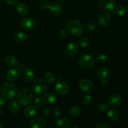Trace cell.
I'll list each match as a JSON object with an SVG mask.
<instances>
[{"mask_svg":"<svg viewBox=\"0 0 128 128\" xmlns=\"http://www.w3.org/2000/svg\"><path fill=\"white\" fill-rule=\"evenodd\" d=\"M1 92L3 98L6 100H11L13 98L17 92V88L14 84L11 82H4L1 84Z\"/></svg>","mask_w":128,"mask_h":128,"instance_id":"cell-1","label":"cell"},{"mask_svg":"<svg viewBox=\"0 0 128 128\" xmlns=\"http://www.w3.org/2000/svg\"><path fill=\"white\" fill-rule=\"evenodd\" d=\"M33 93L28 89L20 90L17 94V100L21 106H28L33 101Z\"/></svg>","mask_w":128,"mask_h":128,"instance_id":"cell-2","label":"cell"},{"mask_svg":"<svg viewBox=\"0 0 128 128\" xmlns=\"http://www.w3.org/2000/svg\"><path fill=\"white\" fill-rule=\"evenodd\" d=\"M67 30L71 35L76 37H80L83 33V27L80 21H71L67 25Z\"/></svg>","mask_w":128,"mask_h":128,"instance_id":"cell-3","label":"cell"},{"mask_svg":"<svg viewBox=\"0 0 128 128\" xmlns=\"http://www.w3.org/2000/svg\"><path fill=\"white\" fill-rule=\"evenodd\" d=\"M34 92L36 94H42L47 91L48 86L46 82L41 79H37L34 81L32 85Z\"/></svg>","mask_w":128,"mask_h":128,"instance_id":"cell-4","label":"cell"},{"mask_svg":"<svg viewBox=\"0 0 128 128\" xmlns=\"http://www.w3.org/2000/svg\"><path fill=\"white\" fill-rule=\"evenodd\" d=\"M94 62V58L90 54H85L81 56L78 60V65L81 68H88L92 66Z\"/></svg>","mask_w":128,"mask_h":128,"instance_id":"cell-5","label":"cell"},{"mask_svg":"<svg viewBox=\"0 0 128 128\" xmlns=\"http://www.w3.org/2000/svg\"><path fill=\"white\" fill-rule=\"evenodd\" d=\"M49 11H50V14L54 18H58L62 14V8L61 4L59 3H51L49 5Z\"/></svg>","mask_w":128,"mask_h":128,"instance_id":"cell-6","label":"cell"},{"mask_svg":"<svg viewBox=\"0 0 128 128\" xmlns=\"http://www.w3.org/2000/svg\"><path fill=\"white\" fill-rule=\"evenodd\" d=\"M21 74V69L19 67H12L7 72L6 77L10 81H15L18 80Z\"/></svg>","mask_w":128,"mask_h":128,"instance_id":"cell-7","label":"cell"},{"mask_svg":"<svg viewBox=\"0 0 128 128\" xmlns=\"http://www.w3.org/2000/svg\"><path fill=\"white\" fill-rule=\"evenodd\" d=\"M100 7L106 11H112L116 6L115 0H100Z\"/></svg>","mask_w":128,"mask_h":128,"instance_id":"cell-8","label":"cell"},{"mask_svg":"<svg viewBox=\"0 0 128 128\" xmlns=\"http://www.w3.org/2000/svg\"><path fill=\"white\" fill-rule=\"evenodd\" d=\"M80 89L84 92H91L94 89V84L90 80L87 79H83L79 84Z\"/></svg>","mask_w":128,"mask_h":128,"instance_id":"cell-9","label":"cell"},{"mask_svg":"<svg viewBox=\"0 0 128 128\" xmlns=\"http://www.w3.org/2000/svg\"><path fill=\"white\" fill-rule=\"evenodd\" d=\"M70 88L65 82L60 81L55 85V91L57 93L61 95H66L68 93Z\"/></svg>","mask_w":128,"mask_h":128,"instance_id":"cell-10","label":"cell"},{"mask_svg":"<svg viewBox=\"0 0 128 128\" xmlns=\"http://www.w3.org/2000/svg\"><path fill=\"white\" fill-rule=\"evenodd\" d=\"M21 25L24 30H32L36 28V22L32 19L26 18L22 19L21 22Z\"/></svg>","mask_w":128,"mask_h":128,"instance_id":"cell-11","label":"cell"},{"mask_svg":"<svg viewBox=\"0 0 128 128\" xmlns=\"http://www.w3.org/2000/svg\"><path fill=\"white\" fill-rule=\"evenodd\" d=\"M79 51V46L75 42H71L70 44L68 45L66 48L65 53L68 57H73Z\"/></svg>","mask_w":128,"mask_h":128,"instance_id":"cell-12","label":"cell"},{"mask_svg":"<svg viewBox=\"0 0 128 128\" xmlns=\"http://www.w3.org/2000/svg\"><path fill=\"white\" fill-rule=\"evenodd\" d=\"M122 102V98L118 94H112L109 97L108 103L111 107H117Z\"/></svg>","mask_w":128,"mask_h":128,"instance_id":"cell-13","label":"cell"},{"mask_svg":"<svg viewBox=\"0 0 128 128\" xmlns=\"http://www.w3.org/2000/svg\"><path fill=\"white\" fill-rule=\"evenodd\" d=\"M46 126V122L43 119L38 117L32 118L30 123V126L31 128H44Z\"/></svg>","mask_w":128,"mask_h":128,"instance_id":"cell-14","label":"cell"},{"mask_svg":"<svg viewBox=\"0 0 128 128\" xmlns=\"http://www.w3.org/2000/svg\"><path fill=\"white\" fill-rule=\"evenodd\" d=\"M111 20V17L110 14L107 12H104L100 15L98 19V24L100 26L104 27L108 26L110 23Z\"/></svg>","mask_w":128,"mask_h":128,"instance_id":"cell-15","label":"cell"},{"mask_svg":"<svg viewBox=\"0 0 128 128\" xmlns=\"http://www.w3.org/2000/svg\"><path fill=\"white\" fill-rule=\"evenodd\" d=\"M71 121L67 118H62L57 121L56 127L58 128H68L71 126Z\"/></svg>","mask_w":128,"mask_h":128,"instance_id":"cell-16","label":"cell"},{"mask_svg":"<svg viewBox=\"0 0 128 128\" xmlns=\"http://www.w3.org/2000/svg\"><path fill=\"white\" fill-rule=\"evenodd\" d=\"M43 100L44 102L47 104H53L56 101V96L52 92H47V93H46L44 95Z\"/></svg>","mask_w":128,"mask_h":128,"instance_id":"cell-17","label":"cell"},{"mask_svg":"<svg viewBox=\"0 0 128 128\" xmlns=\"http://www.w3.org/2000/svg\"><path fill=\"white\" fill-rule=\"evenodd\" d=\"M37 112V109L34 106H28L24 110V114L28 118L33 117Z\"/></svg>","mask_w":128,"mask_h":128,"instance_id":"cell-18","label":"cell"},{"mask_svg":"<svg viewBox=\"0 0 128 128\" xmlns=\"http://www.w3.org/2000/svg\"><path fill=\"white\" fill-rule=\"evenodd\" d=\"M4 62L6 66L11 68L14 67L18 64V60L16 58V57L12 55H9L6 56L4 58Z\"/></svg>","mask_w":128,"mask_h":128,"instance_id":"cell-19","label":"cell"},{"mask_svg":"<svg viewBox=\"0 0 128 128\" xmlns=\"http://www.w3.org/2000/svg\"><path fill=\"white\" fill-rule=\"evenodd\" d=\"M110 71L108 68L102 67L98 71L97 76L100 80L106 79L110 76Z\"/></svg>","mask_w":128,"mask_h":128,"instance_id":"cell-20","label":"cell"},{"mask_svg":"<svg viewBox=\"0 0 128 128\" xmlns=\"http://www.w3.org/2000/svg\"><path fill=\"white\" fill-rule=\"evenodd\" d=\"M34 78V72L31 68H27L24 72V79L28 82L33 81Z\"/></svg>","mask_w":128,"mask_h":128,"instance_id":"cell-21","label":"cell"},{"mask_svg":"<svg viewBox=\"0 0 128 128\" xmlns=\"http://www.w3.org/2000/svg\"><path fill=\"white\" fill-rule=\"evenodd\" d=\"M107 116L111 121H116L120 118V114L118 111L114 109L109 110L107 112Z\"/></svg>","mask_w":128,"mask_h":128,"instance_id":"cell-22","label":"cell"},{"mask_svg":"<svg viewBox=\"0 0 128 128\" xmlns=\"http://www.w3.org/2000/svg\"><path fill=\"white\" fill-rule=\"evenodd\" d=\"M28 40V36L23 32H19L15 35L14 41L17 43L22 44L26 42Z\"/></svg>","mask_w":128,"mask_h":128,"instance_id":"cell-23","label":"cell"},{"mask_svg":"<svg viewBox=\"0 0 128 128\" xmlns=\"http://www.w3.org/2000/svg\"><path fill=\"white\" fill-rule=\"evenodd\" d=\"M18 12L21 15H25L28 12L29 8L26 4L24 3H19L16 6Z\"/></svg>","mask_w":128,"mask_h":128,"instance_id":"cell-24","label":"cell"},{"mask_svg":"<svg viewBox=\"0 0 128 128\" xmlns=\"http://www.w3.org/2000/svg\"><path fill=\"white\" fill-rule=\"evenodd\" d=\"M81 113V110L79 106H72L69 110V114L73 118H76L80 116Z\"/></svg>","mask_w":128,"mask_h":128,"instance_id":"cell-25","label":"cell"},{"mask_svg":"<svg viewBox=\"0 0 128 128\" xmlns=\"http://www.w3.org/2000/svg\"><path fill=\"white\" fill-rule=\"evenodd\" d=\"M44 80L47 83H52L56 80V76H55V75L52 72H47L44 75Z\"/></svg>","mask_w":128,"mask_h":128,"instance_id":"cell-26","label":"cell"},{"mask_svg":"<svg viewBox=\"0 0 128 128\" xmlns=\"http://www.w3.org/2000/svg\"><path fill=\"white\" fill-rule=\"evenodd\" d=\"M9 110L12 113H17L20 110V107L17 102L12 101L9 104Z\"/></svg>","mask_w":128,"mask_h":128,"instance_id":"cell-27","label":"cell"},{"mask_svg":"<svg viewBox=\"0 0 128 128\" xmlns=\"http://www.w3.org/2000/svg\"><path fill=\"white\" fill-rule=\"evenodd\" d=\"M127 12V10H126V8L124 6H118V8H116V10L114 11L115 14L117 15L118 16H123Z\"/></svg>","mask_w":128,"mask_h":128,"instance_id":"cell-28","label":"cell"},{"mask_svg":"<svg viewBox=\"0 0 128 128\" xmlns=\"http://www.w3.org/2000/svg\"><path fill=\"white\" fill-rule=\"evenodd\" d=\"M90 42H91V40L89 38L84 37L82 38L80 40V45L81 47L82 48H86L90 44Z\"/></svg>","mask_w":128,"mask_h":128,"instance_id":"cell-29","label":"cell"},{"mask_svg":"<svg viewBox=\"0 0 128 128\" xmlns=\"http://www.w3.org/2000/svg\"><path fill=\"white\" fill-rule=\"evenodd\" d=\"M34 104L36 106V108H41L43 106L44 104V100L43 98L41 97H37L34 100Z\"/></svg>","mask_w":128,"mask_h":128,"instance_id":"cell-30","label":"cell"},{"mask_svg":"<svg viewBox=\"0 0 128 128\" xmlns=\"http://www.w3.org/2000/svg\"><path fill=\"white\" fill-rule=\"evenodd\" d=\"M50 110L48 108L44 107V108H42L40 110V115L42 118H47L48 116L50 115Z\"/></svg>","mask_w":128,"mask_h":128,"instance_id":"cell-31","label":"cell"},{"mask_svg":"<svg viewBox=\"0 0 128 128\" xmlns=\"http://www.w3.org/2000/svg\"><path fill=\"white\" fill-rule=\"evenodd\" d=\"M96 60H97L98 61L101 62V63H104V62H106L108 61V57L106 54H99L96 57Z\"/></svg>","mask_w":128,"mask_h":128,"instance_id":"cell-32","label":"cell"},{"mask_svg":"<svg viewBox=\"0 0 128 128\" xmlns=\"http://www.w3.org/2000/svg\"><path fill=\"white\" fill-rule=\"evenodd\" d=\"M92 101V96H90V95H87V96L84 97L83 99H82V104L85 105V106H88V105H90Z\"/></svg>","mask_w":128,"mask_h":128,"instance_id":"cell-33","label":"cell"},{"mask_svg":"<svg viewBox=\"0 0 128 128\" xmlns=\"http://www.w3.org/2000/svg\"><path fill=\"white\" fill-rule=\"evenodd\" d=\"M60 113H61V111H60V108L56 107L52 110V118L56 119L60 116Z\"/></svg>","mask_w":128,"mask_h":128,"instance_id":"cell-34","label":"cell"},{"mask_svg":"<svg viewBox=\"0 0 128 128\" xmlns=\"http://www.w3.org/2000/svg\"><path fill=\"white\" fill-rule=\"evenodd\" d=\"M96 27H97V24L95 22H93V21L88 22L86 25V28L89 31H93L96 28Z\"/></svg>","mask_w":128,"mask_h":128,"instance_id":"cell-35","label":"cell"},{"mask_svg":"<svg viewBox=\"0 0 128 128\" xmlns=\"http://www.w3.org/2000/svg\"><path fill=\"white\" fill-rule=\"evenodd\" d=\"M108 105L105 102H101L97 106V110L100 112H102V111H105L107 109Z\"/></svg>","mask_w":128,"mask_h":128,"instance_id":"cell-36","label":"cell"},{"mask_svg":"<svg viewBox=\"0 0 128 128\" xmlns=\"http://www.w3.org/2000/svg\"><path fill=\"white\" fill-rule=\"evenodd\" d=\"M68 36V32L64 30H60L58 32V36L61 39H65Z\"/></svg>","mask_w":128,"mask_h":128,"instance_id":"cell-37","label":"cell"},{"mask_svg":"<svg viewBox=\"0 0 128 128\" xmlns=\"http://www.w3.org/2000/svg\"><path fill=\"white\" fill-rule=\"evenodd\" d=\"M96 128H109V126L104 123H98L95 126Z\"/></svg>","mask_w":128,"mask_h":128,"instance_id":"cell-38","label":"cell"},{"mask_svg":"<svg viewBox=\"0 0 128 128\" xmlns=\"http://www.w3.org/2000/svg\"><path fill=\"white\" fill-rule=\"evenodd\" d=\"M6 3L9 5H14L18 2V0H4Z\"/></svg>","mask_w":128,"mask_h":128,"instance_id":"cell-39","label":"cell"},{"mask_svg":"<svg viewBox=\"0 0 128 128\" xmlns=\"http://www.w3.org/2000/svg\"><path fill=\"white\" fill-rule=\"evenodd\" d=\"M101 84L102 85V86H106L108 84V80H106V79H102V80H101Z\"/></svg>","mask_w":128,"mask_h":128,"instance_id":"cell-40","label":"cell"},{"mask_svg":"<svg viewBox=\"0 0 128 128\" xmlns=\"http://www.w3.org/2000/svg\"><path fill=\"white\" fill-rule=\"evenodd\" d=\"M4 102H5L4 99L2 97H1V96H0V107L3 106V105L4 104Z\"/></svg>","mask_w":128,"mask_h":128,"instance_id":"cell-41","label":"cell"},{"mask_svg":"<svg viewBox=\"0 0 128 128\" xmlns=\"http://www.w3.org/2000/svg\"><path fill=\"white\" fill-rule=\"evenodd\" d=\"M3 125H2V124L1 123V122H0V128H3Z\"/></svg>","mask_w":128,"mask_h":128,"instance_id":"cell-42","label":"cell"},{"mask_svg":"<svg viewBox=\"0 0 128 128\" xmlns=\"http://www.w3.org/2000/svg\"><path fill=\"white\" fill-rule=\"evenodd\" d=\"M80 128V126H74V128Z\"/></svg>","mask_w":128,"mask_h":128,"instance_id":"cell-43","label":"cell"},{"mask_svg":"<svg viewBox=\"0 0 128 128\" xmlns=\"http://www.w3.org/2000/svg\"><path fill=\"white\" fill-rule=\"evenodd\" d=\"M59 1H60V2H62V1H64V0H58Z\"/></svg>","mask_w":128,"mask_h":128,"instance_id":"cell-44","label":"cell"},{"mask_svg":"<svg viewBox=\"0 0 128 128\" xmlns=\"http://www.w3.org/2000/svg\"><path fill=\"white\" fill-rule=\"evenodd\" d=\"M1 113H2V111H1V110H0V114H1Z\"/></svg>","mask_w":128,"mask_h":128,"instance_id":"cell-45","label":"cell"},{"mask_svg":"<svg viewBox=\"0 0 128 128\" xmlns=\"http://www.w3.org/2000/svg\"></svg>","mask_w":128,"mask_h":128,"instance_id":"cell-46","label":"cell"}]
</instances>
